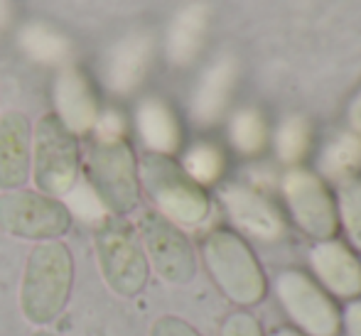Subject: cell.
Returning a JSON list of instances; mask_svg holds the SVG:
<instances>
[{
    "label": "cell",
    "instance_id": "cell-16",
    "mask_svg": "<svg viewBox=\"0 0 361 336\" xmlns=\"http://www.w3.org/2000/svg\"><path fill=\"white\" fill-rule=\"evenodd\" d=\"M152 52H155V44H152L150 35H128L123 37L106 57L104 67V79L114 94H133L143 79L147 76L152 62Z\"/></svg>",
    "mask_w": 361,
    "mask_h": 336
},
{
    "label": "cell",
    "instance_id": "cell-6",
    "mask_svg": "<svg viewBox=\"0 0 361 336\" xmlns=\"http://www.w3.org/2000/svg\"><path fill=\"white\" fill-rule=\"evenodd\" d=\"M79 170V137L54 113L39 116L32 128V165H30V177L37 192L62 199L76 187Z\"/></svg>",
    "mask_w": 361,
    "mask_h": 336
},
{
    "label": "cell",
    "instance_id": "cell-19",
    "mask_svg": "<svg viewBox=\"0 0 361 336\" xmlns=\"http://www.w3.org/2000/svg\"><path fill=\"white\" fill-rule=\"evenodd\" d=\"M361 172V135L354 130H342L329 137L317 155V175L324 182L342 185Z\"/></svg>",
    "mask_w": 361,
    "mask_h": 336
},
{
    "label": "cell",
    "instance_id": "cell-24",
    "mask_svg": "<svg viewBox=\"0 0 361 336\" xmlns=\"http://www.w3.org/2000/svg\"><path fill=\"white\" fill-rule=\"evenodd\" d=\"M337 223L347 236V246L361 253V177L337 185Z\"/></svg>",
    "mask_w": 361,
    "mask_h": 336
},
{
    "label": "cell",
    "instance_id": "cell-23",
    "mask_svg": "<svg viewBox=\"0 0 361 336\" xmlns=\"http://www.w3.org/2000/svg\"><path fill=\"white\" fill-rule=\"evenodd\" d=\"M20 44L32 59L44 64H59L69 57V39L59 30H52L42 23H32L23 30Z\"/></svg>",
    "mask_w": 361,
    "mask_h": 336
},
{
    "label": "cell",
    "instance_id": "cell-14",
    "mask_svg": "<svg viewBox=\"0 0 361 336\" xmlns=\"http://www.w3.org/2000/svg\"><path fill=\"white\" fill-rule=\"evenodd\" d=\"M54 111L52 113L67 125L72 133L86 135L96 128L101 116L99 99L89 76L79 67H64L54 79Z\"/></svg>",
    "mask_w": 361,
    "mask_h": 336
},
{
    "label": "cell",
    "instance_id": "cell-5",
    "mask_svg": "<svg viewBox=\"0 0 361 336\" xmlns=\"http://www.w3.org/2000/svg\"><path fill=\"white\" fill-rule=\"evenodd\" d=\"M94 251L106 287L118 297H135L150 278V266L140 246L138 231L126 216H104L94 231Z\"/></svg>",
    "mask_w": 361,
    "mask_h": 336
},
{
    "label": "cell",
    "instance_id": "cell-12",
    "mask_svg": "<svg viewBox=\"0 0 361 336\" xmlns=\"http://www.w3.org/2000/svg\"><path fill=\"white\" fill-rule=\"evenodd\" d=\"M307 263L314 282L329 297L344 299V302L361 297V261L344 241L337 238L314 241L307 253Z\"/></svg>",
    "mask_w": 361,
    "mask_h": 336
},
{
    "label": "cell",
    "instance_id": "cell-20",
    "mask_svg": "<svg viewBox=\"0 0 361 336\" xmlns=\"http://www.w3.org/2000/svg\"><path fill=\"white\" fill-rule=\"evenodd\" d=\"M226 135L233 150L243 157L261 155L271 142L268 118L263 116V111L253 108V106H243V108L233 111L231 118H228Z\"/></svg>",
    "mask_w": 361,
    "mask_h": 336
},
{
    "label": "cell",
    "instance_id": "cell-30",
    "mask_svg": "<svg viewBox=\"0 0 361 336\" xmlns=\"http://www.w3.org/2000/svg\"><path fill=\"white\" fill-rule=\"evenodd\" d=\"M32 336H57V334H52V332H44V329H37Z\"/></svg>",
    "mask_w": 361,
    "mask_h": 336
},
{
    "label": "cell",
    "instance_id": "cell-13",
    "mask_svg": "<svg viewBox=\"0 0 361 336\" xmlns=\"http://www.w3.org/2000/svg\"><path fill=\"white\" fill-rule=\"evenodd\" d=\"M238 84V62L231 54H221L219 59L202 71L190 101V116L197 125H216L226 116L231 106L233 91Z\"/></svg>",
    "mask_w": 361,
    "mask_h": 336
},
{
    "label": "cell",
    "instance_id": "cell-11",
    "mask_svg": "<svg viewBox=\"0 0 361 336\" xmlns=\"http://www.w3.org/2000/svg\"><path fill=\"white\" fill-rule=\"evenodd\" d=\"M219 201L241 238L258 243H281L286 238L288 221L283 211L256 187L233 182L219 189Z\"/></svg>",
    "mask_w": 361,
    "mask_h": 336
},
{
    "label": "cell",
    "instance_id": "cell-26",
    "mask_svg": "<svg viewBox=\"0 0 361 336\" xmlns=\"http://www.w3.org/2000/svg\"><path fill=\"white\" fill-rule=\"evenodd\" d=\"M147 336H202L192 324L185 319L175 317V314H162L150 324V334Z\"/></svg>",
    "mask_w": 361,
    "mask_h": 336
},
{
    "label": "cell",
    "instance_id": "cell-17",
    "mask_svg": "<svg viewBox=\"0 0 361 336\" xmlns=\"http://www.w3.org/2000/svg\"><path fill=\"white\" fill-rule=\"evenodd\" d=\"M209 32V8L204 3H190L172 18L167 27L165 54L175 67H190L200 57Z\"/></svg>",
    "mask_w": 361,
    "mask_h": 336
},
{
    "label": "cell",
    "instance_id": "cell-22",
    "mask_svg": "<svg viewBox=\"0 0 361 336\" xmlns=\"http://www.w3.org/2000/svg\"><path fill=\"white\" fill-rule=\"evenodd\" d=\"M180 167L200 187H212L226 172V155H224V150L214 145V142H195L185 152Z\"/></svg>",
    "mask_w": 361,
    "mask_h": 336
},
{
    "label": "cell",
    "instance_id": "cell-25",
    "mask_svg": "<svg viewBox=\"0 0 361 336\" xmlns=\"http://www.w3.org/2000/svg\"><path fill=\"white\" fill-rule=\"evenodd\" d=\"M219 336H263V329H261V322H258L251 312L238 309V312H231L221 322Z\"/></svg>",
    "mask_w": 361,
    "mask_h": 336
},
{
    "label": "cell",
    "instance_id": "cell-8",
    "mask_svg": "<svg viewBox=\"0 0 361 336\" xmlns=\"http://www.w3.org/2000/svg\"><path fill=\"white\" fill-rule=\"evenodd\" d=\"M276 297L302 336H339L342 312L334 299L302 270H283L276 278Z\"/></svg>",
    "mask_w": 361,
    "mask_h": 336
},
{
    "label": "cell",
    "instance_id": "cell-28",
    "mask_svg": "<svg viewBox=\"0 0 361 336\" xmlns=\"http://www.w3.org/2000/svg\"><path fill=\"white\" fill-rule=\"evenodd\" d=\"M347 123H349V130H354V133L361 135V89L347 104Z\"/></svg>",
    "mask_w": 361,
    "mask_h": 336
},
{
    "label": "cell",
    "instance_id": "cell-4",
    "mask_svg": "<svg viewBox=\"0 0 361 336\" xmlns=\"http://www.w3.org/2000/svg\"><path fill=\"white\" fill-rule=\"evenodd\" d=\"M202 261L228 302L253 307L266 294V275L248 243L236 231L214 228L202 241Z\"/></svg>",
    "mask_w": 361,
    "mask_h": 336
},
{
    "label": "cell",
    "instance_id": "cell-18",
    "mask_svg": "<svg viewBox=\"0 0 361 336\" xmlns=\"http://www.w3.org/2000/svg\"><path fill=\"white\" fill-rule=\"evenodd\" d=\"M140 140L145 142L147 152L172 157L182 145V125L177 120L175 111L162 99H145L138 106L135 116Z\"/></svg>",
    "mask_w": 361,
    "mask_h": 336
},
{
    "label": "cell",
    "instance_id": "cell-1",
    "mask_svg": "<svg viewBox=\"0 0 361 336\" xmlns=\"http://www.w3.org/2000/svg\"><path fill=\"white\" fill-rule=\"evenodd\" d=\"M74 287V256L64 241L35 243L20 280V312L35 327H47L67 309Z\"/></svg>",
    "mask_w": 361,
    "mask_h": 336
},
{
    "label": "cell",
    "instance_id": "cell-2",
    "mask_svg": "<svg viewBox=\"0 0 361 336\" xmlns=\"http://www.w3.org/2000/svg\"><path fill=\"white\" fill-rule=\"evenodd\" d=\"M91 194L114 216H126L140 204L138 157L126 135H94L84 160Z\"/></svg>",
    "mask_w": 361,
    "mask_h": 336
},
{
    "label": "cell",
    "instance_id": "cell-29",
    "mask_svg": "<svg viewBox=\"0 0 361 336\" xmlns=\"http://www.w3.org/2000/svg\"><path fill=\"white\" fill-rule=\"evenodd\" d=\"M271 336H302V334L295 332V329H290V327H281V329H276Z\"/></svg>",
    "mask_w": 361,
    "mask_h": 336
},
{
    "label": "cell",
    "instance_id": "cell-3",
    "mask_svg": "<svg viewBox=\"0 0 361 336\" xmlns=\"http://www.w3.org/2000/svg\"><path fill=\"white\" fill-rule=\"evenodd\" d=\"M140 189L155 211L180 228H197L207 221L212 201L204 187L192 182L175 157L143 152L138 160Z\"/></svg>",
    "mask_w": 361,
    "mask_h": 336
},
{
    "label": "cell",
    "instance_id": "cell-10",
    "mask_svg": "<svg viewBox=\"0 0 361 336\" xmlns=\"http://www.w3.org/2000/svg\"><path fill=\"white\" fill-rule=\"evenodd\" d=\"M138 238L147 266L170 285H187L197 275V256L190 238L180 226L167 221L155 209H145L138 216Z\"/></svg>",
    "mask_w": 361,
    "mask_h": 336
},
{
    "label": "cell",
    "instance_id": "cell-15",
    "mask_svg": "<svg viewBox=\"0 0 361 336\" xmlns=\"http://www.w3.org/2000/svg\"><path fill=\"white\" fill-rule=\"evenodd\" d=\"M32 165V125L20 111L0 116V192L23 189Z\"/></svg>",
    "mask_w": 361,
    "mask_h": 336
},
{
    "label": "cell",
    "instance_id": "cell-27",
    "mask_svg": "<svg viewBox=\"0 0 361 336\" xmlns=\"http://www.w3.org/2000/svg\"><path fill=\"white\" fill-rule=\"evenodd\" d=\"M342 329L347 336H361V297L349 299L342 309Z\"/></svg>",
    "mask_w": 361,
    "mask_h": 336
},
{
    "label": "cell",
    "instance_id": "cell-21",
    "mask_svg": "<svg viewBox=\"0 0 361 336\" xmlns=\"http://www.w3.org/2000/svg\"><path fill=\"white\" fill-rule=\"evenodd\" d=\"M271 142L278 162H283L288 170L300 167V162L307 157L310 147H312V125L302 113L286 116L273 130Z\"/></svg>",
    "mask_w": 361,
    "mask_h": 336
},
{
    "label": "cell",
    "instance_id": "cell-9",
    "mask_svg": "<svg viewBox=\"0 0 361 336\" xmlns=\"http://www.w3.org/2000/svg\"><path fill=\"white\" fill-rule=\"evenodd\" d=\"M281 194L293 223L312 241H329L337 233V204L327 182L312 170L290 167L281 177Z\"/></svg>",
    "mask_w": 361,
    "mask_h": 336
},
{
    "label": "cell",
    "instance_id": "cell-7",
    "mask_svg": "<svg viewBox=\"0 0 361 336\" xmlns=\"http://www.w3.org/2000/svg\"><path fill=\"white\" fill-rule=\"evenodd\" d=\"M72 211L42 192L13 189L0 194V231L23 241H57L72 228Z\"/></svg>",
    "mask_w": 361,
    "mask_h": 336
}]
</instances>
